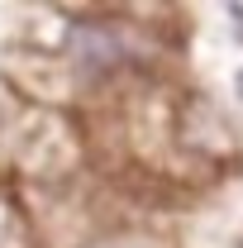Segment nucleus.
Segmentation results:
<instances>
[{"mask_svg": "<svg viewBox=\"0 0 243 248\" xmlns=\"http://www.w3.org/2000/svg\"><path fill=\"white\" fill-rule=\"evenodd\" d=\"M5 81L15 100H24L29 110H58L81 91L58 48H15L5 58Z\"/></svg>", "mask_w": 243, "mask_h": 248, "instance_id": "obj_1", "label": "nucleus"}, {"mask_svg": "<svg viewBox=\"0 0 243 248\" xmlns=\"http://www.w3.org/2000/svg\"><path fill=\"white\" fill-rule=\"evenodd\" d=\"M0 248H33L24 201H10V196H0Z\"/></svg>", "mask_w": 243, "mask_h": 248, "instance_id": "obj_2", "label": "nucleus"}, {"mask_svg": "<svg viewBox=\"0 0 243 248\" xmlns=\"http://www.w3.org/2000/svg\"><path fill=\"white\" fill-rule=\"evenodd\" d=\"M81 248H162V244L143 229H105V234H91Z\"/></svg>", "mask_w": 243, "mask_h": 248, "instance_id": "obj_3", "label": "nucleus"}]
</instances>
